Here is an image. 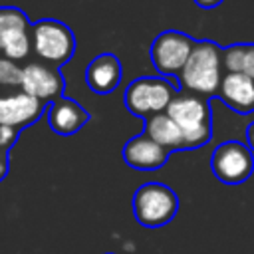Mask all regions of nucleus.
Wrapping results in <instances>:
<instances>
[{
    "mask_svg": "<svg viewBox=\"0 0 254 254\" xmlns=\"http://www.w3.org/2000/svg\"><path fill=\"white\" fill-rule=\"evenodd\" d=\"M32 50V24L24 10L14 6H0V52L18 62Z\"/></svg>",
    "mask_w": 254,
    "mask_h": 254,
    "instance_id": "nucleus-8",
    "label": "nucleus"
},
{
    "mask_svg": "<svg viewBox=\"0 0 254 254\" xmlns=\"http://www.w3.org/2000/svg\"><path fill=\"white\" fill-rule=\"evenodd\" d=\"M10 171V159H8V151H2L0 149V181L8 175Z\"/></svg>",
    "mask_w": 254,
    "mask_h": 254,
    "instance_id": "nucleus-19",
    "label": "nucleus"
},
{
    "mask_svg": "<svg viewBox=\"0 0 254 254\" xmlns=\"http://www.w3.org/2000/svg\"><path fill=\"white\" fill-rule=\"evenodd\" d=\"M224 73H244L254 79V44H232L222 48Z\"/></svg>",
    "mask_w": 254,
    "mask_h": 254,
    "instance_id": "nucleus-16",
    "label": "nucleus"
},
{
    "mask_svg": "<svg viewBox=\"0 0 254 254\" xmlns=\"http://www.w3.org/2000/svg\"><path fill=\"white\" fill-rule=\"evenodd\" d=\"M169 151L165 147H161L159 143H155L151 137H147L145 133L131 137L125 147H123V159L131 169H139V171H155L161 169L167 159H169Z\"/></svg>",
    "mask_w": 254,
    "mask_h": 254,
    "instance_id": "nucleus-11",
    "label": "nucleus"
},
{
    "mask_svg": "<svg viewBox=\"0 0 254 254\" xmlns=\"http://www.w3.org/2000/svg\"><path fill=\"white\" fill-rule=\"evenodd\" d=\"M177 93H179L177 85H173L169 79L143 75L127 85L123 93V101L131 115H139L147 119L151 115L167 111Z\"/></svg>",
    "mask_w": 254,
    "mask_h": 254,
    "instance_id": "nucleus-3",
    "label": "nucleus"
},
{
    "mask_svg": "<svg viewBox=\"0 0 254 254\" xmlns=\"http://www.w3.org/2000/svg\"><path fill=\"white\" fill-rule=\"evenodd\" d=\"M32 50L44 64L60 67L75 54L73 32L60 20L44 18L32 24Z\"/></svg>",
    "mask_w": 254,
    "mask_h": 254,
    "instance_id": "nucleus-5",
    "label": "nucleus"
},
{
    "mask_svg": "<svg viewBox=\"0 0 254 254\" xmlns=\"http://www.w3.org/2000/svg\"><path fill=\"white\" fill-rule=\"evenodd\" d=\"M89 121V113L73 99L60 97L48 105V123L58 135H73Z\"/></svg>",
    "mask_w": 254,
    "mask_h": 254,
    "instance_id": "nucleus-14",
    "label": "nucleus"
},
{
    "mask_svg": "<svg viewBox=\"0 0 254 254\" xmlns=\"http://www.w3.org/2000/svg\"><path fill=\"white\" fill-rule=\"evenodd\" d=\"M44 101L20 91L10 95H0V125L24 129L32 125L44 111Z\"/></svg>",
    "mask_w": 254,
    "mask_h": 254,
    "instance_id": "nucleus-10",
    "label": "nucleus"
},
{
    "mask_svg": "<svg viewBox=\"0 0 254 254\" xmlns=\"http://www.w3.org/2000/svg\"><path fill=\"white\" fill-rule=\"evenodd\" d=\"M20 135V129L16 127H6V125H0V149L2 151H10L16 143Z\"/></svg>",
    "mask_w": 254,
    "mask_h": 254,
    "instance_id": "nucleus-18",
    "label": "nucleus"
},
{
    "mask_svg": "<svg viewBox=\"0 0 254 254\" xmlns=\"http://www.w3.org/2000/svg\"><path fill=\"white\" fill-rule=\"evenodd\" d=\"M246 141H248V147H250V151L254 153V121L248 125V129H246Z\"/></svg>",
    "mask_w": 254,
    "mask_h": 254,
    "instance_id": "nucleus-21",
    "label": "nucleus"
},
{
    "mask_svg": "<svg viewBox=\"0 0 254 254\" xmlns=\"http://www.w3.org/2000/svg\"><path fill=\"white\" fill-rule=\"evenodd\" d=\"M107 254H111V252H107Z\"/></svg>",
    "mask_w": 254,
    "mask_h": 254,
    "instance_id": "nucleus-22",
    "label": "nucleus"
},
{
    "mask_svg": "<svg viewBox=\"0 0 254 254\" xmlns=\"http://www.w3.org/2000/svg\"><path fill=\"white\" fill-rule=\"evenodd\" d=\"M210 171L224 185H240L248 181L254 171V155L250 147L240 141H224L210 157Z\"/></svg>",
    "mask_w": 254,
    "mask_h": 254,
    "instance_id": "nucleus-6",
    "label": "nucleus"
},
{
    "mask_svg": "<svg viewBox=\"0 0 254 254\" xmlns=\"http://www.w3.org/2000/svg\"><path fill=\"white\" fill-rule=\"evenodd\" d=\"M216 97L238 115H248L254 111V79L244 73H224Z\"/></svg>",
    "mask_w": 254,
    "mask_h": 254,
    "instance_id": "nucleus-13",
    "label": "nucleus"
},
{
    "mask_svg": "<svg viewBox=\"0 0 254 254\" xmlns=\"http://www.w3.org/2000/svg\"><path fill=\"white\" fill-rule=\"evenodd\" d=\"M192 2L200 8H216V6L222 4V0H192Z\"/></svg>",
    "mask_w": 254,
    "mask_h": 254,
    "instance_id": "nucleus-20",
    "label": "nucleus"
},
{
    "mask_svg": "<svg viewBox=\"0 0 254 254\" xmlns=\"http://www.w3.org/2000/svg\"><path fill=\"white\" fill-rule=\"evenodd\" d=\"M147 137H151L155 143H159L161 147H165L169 153L171 151H181L187 149V141L183 131L179 129V125L169 117L167 111L151 115L145 119V131Z\"/></svg>",
    "mask_w": 254,
    "mask_h": 254,
    "instance_id": "nucleus-15",
    "label": "nucleus"
},
{
    "mask_svg": "<svg viewBox=\"0 0 254 254\" xmlns=\"http://www.w3.org/2000/svg\"><path fill=\"white\" fill-rule=\"evenodd\" d=\"M123 69L115 54H99L85 67V83L93 93H111L121 81Z\"/></svg>",
    "mask_w": 254,
    "mask_h": 254,
    "instance_id": "nucleus-12",
    "label": "nucleus"
},
{
    "mask_svg": "<svg viewBox=\"0 0 254 254\" xmlns=\"http://www.w3.org/2000/svg\"><path fill=\"white\" fill-rule=\"evenodd\" d=\"M222 71V48L212 40H198L179 73V81L189 93L208 97L218 93Z\"/></svg>",
    "mask_w": 254,
    "mask_h": 254,
    "instance_id": "nucleus-1",
    "label": "nucleus"
},
{
    "mask_svg": "<svg viewBox=\"0 0 254 254\" xmlns=\"http://www.w3.org/2000/svg\"><path fill=\"white\" fill-rule=\"evenodd\" d=\"M169 117L185 135L187 149L204 147L212 135V115L206 97L179 91L167 109Z\"/></svg>",
    "mask_w": 254,
    "mask_h": 254,
    "instance_id": "nucleus-2",
    "label": "nucleus"
},
{
    "mask_svg": "<svg viewBox=\"0 0 254 254\" xmlns=\"http://www.w3.org/2000/svg\"><path fill=\"white\" fill-rule=\"evenodd\" d=\"M179 198L175 190L163 183H145L133 194V214L141 226L157 228L175 218Z\"/></svg>",
    "mask_w": 254,
    "mask_h": 254,
    "instance_id": "nucleus-4",
    "label": "nucleus"
},
{
    "mask_svg": "<svg viewBox=\"0 0 254 254\" xmlns=\"http://www.w3.org/2000/svg\"><path fill=\"white\" fill-rule=\"evenodd\" d=\"M22 91L44 101V103H52L60 97H64V75L60 73L58 67L42 64V62H34L22 67V83H20Z\"/></svg>",
    "mask_w": 254,
    "mask_h": 254,
    "instance_id": "nucleus-9",
    "label": "nucleus"
},
{
    "mask_svg": "<svg viewBox=\"0 0 254 254\" xmlns=\"http://www.w3.org/2000/svg\"><path fill=\"white\" fill-rule=\"evenodd\" d=\"M194 44H196V40H192L190 36H187L183 32H177V30L161 32L149 48V56H151L155 69L167 77L179 75L183 71Z\"/></svg>",
    "mask_w": 254,
    "mask_h": 254,
    "instance_id": "nucleus-7",
    "label": "nucleus"
},
{
    "mask_svg": "<svg viewBox=\"0 0 254 254\" xmlns=\"http://www.w3.org/2000/svg\"><path fill=\"white\" fill-rule=\"evenodd\" d=\"M20 83H22V67L14 60L0 56V85L16 87Z\"/></svg>",
    "mask_w": 254,
    "mask_h": 254,
    "instance_id": "nucleus-17",
    "label": "nucleus"
}]
</instances>
